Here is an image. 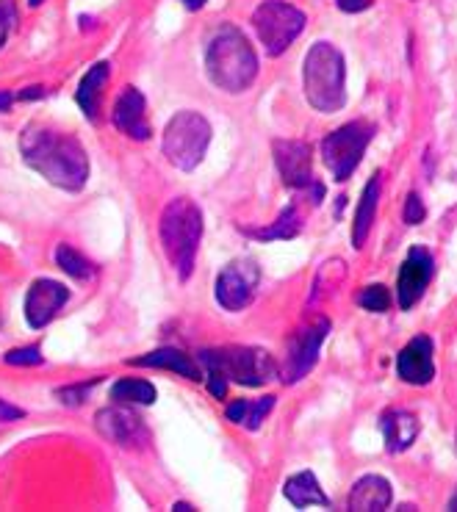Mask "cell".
Masks as SVG:
<instances>
[{
	"label": "cell",
	"mask_w": 457,
	"mask_h": 512,
	"mask_svg": "<svg viewBox=\"0 0 457 512\" xmlns=\"http://www.w3.org/2000/svg\"><path fill=\"white\" fill-rule=\"evenodd\" d=\"M20 153L28 167L50 186L81 191L89 180V155L75 136L48 125H28L20 136Z\"/></svg>",
	"instance_id": "obj_1"
},
{
	"label": "cell",
	"mask_w": 457,
	"mask_h": 512,
	"mask_svg": "<svg viewBox=\"0 0 457 512\" xmlns=\"http://www.w3.org/2000/svg\"><path fill=\"white\" fill-rule=\"evenodd\" d=\"M205 70L222 92H244L258 78V56L236 25H219L205 48Z\"/></svg>",
	"instance_id": "obj_2"
},
{
	"label": "cell",
	"mask_w": 457,
	"mask_h": 512,
	"mask_svg": "<svg viewBox=\"0 0 457 512\" xmlns=\"http://www.w3.org/2000/svg\"><path fill=\"white\" fill-rule=\"evenodd\" d=\"M158 236L161 247L172 269L178 272L181 280H189L203 239V214L194 200L189 197H175L164 205L161 219H158Z\"/></svg>",
	"instance_id": "obj_3"
},
{
	"label": "cell",
	"mask_w": 457,
	"mask_h": 512,
	"mask_svg": "<svg viewBox=\"0 0 457 512\" xmlns=\"http://www.w3.org/2000/svg\"><path fill=\"white\" fill-rule=\"evenodd\" d=\"M305 97L316 111L336 114L347 103V64L330 42H316L302 64Z\"/></svg>",
	"instance_id": "obj_4"
},
{
	"label": "cell",
	"mask_w": 457,
	"mask_h": 512,
	"mask_svg": "<svg viewBox=\"0 0 457 512\" xmlns=\"http://www.w3.org/2000/svg\"><path fill=\"white\" fill-rule=\"evenodd\" d=\"M200 363H205V369L219 371L228 382H239L247 388H261L280 374L275 358L266 349H255V346L203 349Z\"/></svg>",
	"instance_id": "obj_5"
},
{
	"label": "cell",
	"mask_w": 457,
	"mask_h": 512,
	"mask_svg": "<svg viewBox=\"0 0 457 512\" xmlns=\"http://www.w3.org/2000/svg\"><path fill=\"white\" fill-rule=\"evenodd\" d=\"M208 144H211V125L197 111H178L164 128V155L181 172H192L203 164Z\"/></svg>",
	"instance_id": "obj_6"
},
{
	"label": "cell",
	"mask_w": 457,
	"mask_h": 512,
	"mask_svg": "<svg viewBox=\"0 0 457 512\" xmlns=\"http://www.w3.org/2000/svg\"><path fill=\"white\" fill-rule=\"evenodd\" d=\"M308 17L286 0H264L253 12V28L269 56H280L305 31Z\"/></svg>",
	"instance_id": "obj_7"
},
{
	"label": "cell",
	"mask_w": 457,
	"mask_h": 512,
	"mask_svg": "<svg viewBox=\"0 0 457 512\" xmlns=\"http://www.w3.org/2000/svg\"><path fill=\"white\" fill-rule=\"evenodd\" d=\"M372 136L374 125L355 120L341 125L333 133H327L325 139H322V161H325V169L338 183L352 178V172L361 164L363 150L369 147Z\"/></svg>",
	"instance_id": "obj_8"
},
{
	"label": "cell",
	"mask_w": 457,
	"mask_h": 512,
	"mask_svg": "<svg viewBox=\"0 0 457 512\" xmlns=\"http://www.w3.org/2000/svg\"><path fill=\"white\" fill-rule=\"evenodd\" d=\"M272 153H275V167L280 172L283 183L289 189L311 191L313 205L322 203L325 197V186L319 180H313L311 169V147L305 142H275L272 144Z\"/></svg>",
	"instance_id": "obj_9"
},
{
	"label": "cell",
	"mask_w": 457,
	"mask_h": 512,
	"mask_svg": "<svg viewBox=\"0 0 457 512\" xmlns=\"http://www.w3.org/2000/svg\"><path fill=\"white\" fill-rule=\"evenodd\" d=\"M330 335V322L327 319H316V322L305 324L297 333L289 338V349H286V360L280 366V377L289 382H300L308 371L316 366L319 360V349Z\"/></svg>",
	"instance_id": "obj_10"
},
{
	"label": "cell",
	"mask_w": 457,
	"mask_h": 512,
	"mask_svg": "<svg viewBox=\"0 0 457 512\" xmlns=\"http://www.w3.org/2000/svg\"><path fill=\"white\" fill-rule=\"evenodd\" d=\"M258 283H261L258 263L247 261V258L228 263L217 277V302L225 310H233V313L244 310L253 302Z\"/></svg>",
	"instance_id": "obj_11"
},
{
	"label": "cell",
	"mask_w": 457,
	"mask_h": 512,
	"mask_svg": "<svg viewBox=\"0 0 457 512\" xmlns=\"http://www.w3.org/2000/svg\"><path fill=\"white\" fill-rule=\"evenodd\" d=\"M67 299H70V288L59 280H48V277L34 280L25 294V322L34 330L48 327L59 316V310L67 305Z\"/></svg>",
	"instance_id": "obj_12"
},
{
	"label": "cell",
	"mask_w": 457,
	"mask_h": 512,
	"mask_svg": "<svg viewBox=\"0 0 457 512\" xmlns=\"http://www.w3.org/2000/svg\"><path fill=\"white\" fill-rule=\"evenodd\" d=\"M433 258H430V252L416 250L408 252V258L402 263V269H399V280H397V294H399V308L410 310L421 297H424V291L430 286V280H433Z\"/></svg>",
	"instance_id": "obj_13"
},
{
	"label": "cell",
	"mask_w": 457,
	"mask_h": 512,
	"mask_svg": "<svg viewBox=\"0 0 457 512\" xmlns=\"http://www.w3.org/2000/svg\"><path fill=\"white\" fill-rule=\"evenodd\" d=\"M147 100L145 95L136 89V86H125L114 103V114L111 122L114 128L125 136H131L133 142H147L153 133H150V122H147Z\"/></svg>",
	"instance_id": "obj_14"
},
{
	"label": "cell",
	"mask_w": 457,
	"mask_h": 512,
	"mask_svg": "<svg viewBox=\"0 0 457 512\" xmlns=\"http://www.w3.org/2000/svg\"><path fill=\"white\" fill-rule=\"evenodd\" d=\"M95 427L103 438H109L117 446H128V449H136L147 441V429L142 427V418L131 410H122V407L100 410L95 416Z\"/></svg>",
	"instance_id": "obj_15"
},
{
	"label": "cell",
	"mask_w": 457,
	"mask_h": 512,
	"mask_svg": "<svg viewBox=\"0 0 457 512\" xmlns=\"http://www.w3.org/2000/svg\"><path fill=\"white\" fill-rule=\"evenodd\" d=\"M397 374L410 385H427L435 377L433 341L427 335L413 338L397 358Z\"/></svg>",
	"instance_id": "obj_16"
},
{
	"label": "cell",
	"mask_w": 457,
	"mask_h": 512,
	"mask_svg": "<svg viewBox=\"0 0 457 512\" xmlns=\"http://www.w3.org/2000/svg\"><path fill=\"white\" fill-rule=\"evenodd\" d=\"M391 482L377 474H369V477H361L355 482V488L349 493V510L352 512H380L391 507Z\"/></svg>",
	"instance_id": "obj_17"
},
{
	"label": "cell",
	"mask_w": 457,
	"mask_h": 512,
	"mask_svg": "<svg viewBox=\"0 0 457 512\" xmlns=\"http://www.w3.org/2000/svg\"><path fill=\"white\" fill-rule=\"evenodd\" d=\"M131 366H147V369H167L181 374L183 380L200 382L203 380V371L197 366V360L192 355H186L175 346H164V349H156V352H147L142 358H133Z\"/></svg>",
	"instance_id": "obj_18"
},
{
	"label": "cell",
	"mask_w": 457,
	"mask_h": 512,
	"mask_svg": "<svg viewBox=\"0 0 457 512\" xmlns=\"http://www.w3.org/2000/svg\"><path fill=\"white\" fill-rule=\"evenodd\" d=\"M380 429H383L385 449L391 454L405 452L419 438V418L408 413V410H388L380 418Z\"/></svg>",
	"instance_id": "obj_19"
},
{
	"label": "cell",
	"mask_w": 457,
	"mask_h": 512,
	"mask_svg": "<svg viewBox=\"0 0 457 512\" xmlns=\"http://www.w3.org/2000/svg\"><path fill=\"white\" fill-rule=\"evenodd\" d=\"M380 186H383V175L374 172L372 180L363 189L361 205L355 211V225H352V247L355 250H363V244L369 239V230H372L374 216H377V203H380Z\"/></svg>",
	"instance_id": "obj_20"
},
{
	"label": "cell",
	"mask_w": 457,
	"mask_h": 512,
	"mask_svg": "<svg viewBox=\"0 0 457 512\" xmlns=\"http://www.w3.org/2000/svg\"><path fill=\"white\" fill-rule=\"evenodd\" d=\"M283 496L300 510H305V507H330V499H327L325 490L319 488V479H316L313 471H300V474L286 479Z\"/></svg>",
	"instance_id": "obj_21"
},
{
	"label": "cell",
	"mask_w": 457,
	"mask_h": 512,
	"mask_svg": "<svg viewBox=\"0 0 457 512\" xmlns=\"http://www.w3.org/2000/svg\"><path fill=\"white\" fill-rule=\"evenodd\" d=\"M109 84V64L106 61H97L89 67L81 84H78V92H75V100L78 106L86 114V120H97V111H100V95H103V86Z\"/></svg>",
	"instance_id": "obj_22"
},
{
	"label": "cell",
	"mask_w": 457,
	"mask_h": 512,
	"mask_svg": "<svg viewBox=\"0 0 457 512\" xmlns=\"http://www.w3.org/2000/svg\"><path fill=\"white\" fill-rule=\"evenodd\" d=\"M272 407H275V396H261V399H236V402H230L228 410H225V416L233 424H241L244 429H255L261 427L266 421V416L272 413Z\"/></svg>",
	"instance_id": "obj_23"
},
{
	"label": "cell",
	"mask_w": 457,
	"mask_h": 512,
	"mask_svg": "<svg viewBox=\"0 0 457 512\" xmlns=\"http://www.w3.org/2000/svg\"><path fill=\"white\" fill-rule=\"evenodd\" d=\"M300 214H297V208L294 205H286L280 216L275 219V225L261 227V230H244L247 236H253L258 241H277V239H294L297 233H300Z\"/></svg>",
	"instance_id": "obj_24"
},
{
	"label": "cell",
	"mask_w": 457,
	"mask_h": 512,
	"mask_svg": "<svg viewBox=\"0 0 457 512\" xmlns=\"http://www.w3.org/2000/svg\"><path fill=\"white\" fill-rule=\"evenodd\" d=\"M111 399L122 405H156V388L147 380H120L111 385Z\"/></svg>",
	"instance_id": "obj_25"
},
{
	"label": "cell",
	"mask_w": 457,
	"mask_h": 512,
	"mask_svg": "<svg viewBox=\"0 0 457 512\" xmlns=\"http://www.w3.org/2000/svg\"><path fill=\"white\" fill-rule=\"evenodd\" d=\"M56 263L61 266V272H67L70 277H78V280H89L92 274H95V266L92 261H86L84 255L78 250H73L70 244H59L56 247Z\"/></svg>",
	"instance_id": "obj_26"
},
{
	"label": "cell",
	"mask_w": 457,
	"mask_h": 512,
	"mask_svg": "<svg viewBox=\"0 0 457 512\" xmlns=\"http://www.w3.org/2000/svg\"><path fill=\"white\" fill-rule=\"evenodd\" d=\"M358 305L363 310H372V313H385L388 305H391V294H388V288L380 286V283H374V286H366L358 294Z\"/></svg>",
	"instance_id": "obj_27"
},
{
	"label": "cell",
	"mask_w": 457,
	"mask_h": 512,
	"mask_svg": "<svg viewBox=\"0 0 457 512\" xmlns=\"http://www.w3.org/2000/svg\"><path fill=\"white\" fill-rule=\"evenodd\" d=\"M97 382L100 380H89L84 382V385H67V388H59V391H56V399H61L64 405H84Z\"/></svg>",
	"instance_id": "obj_28"
},
{
	"label": "cell",
	"mask_w": 457,
	"mask_h": 512,
	"mask_svg": "<svg viewBox=\"0 0 457 512\" xmlns=\"http://www.w3.org/2000/svg\"><path fill=\"white\" fill-rule=\"evenodd\" d=\"M3 360H6L9 366H39L45 358H42V352H39L37 346H23V349L6 352Z\"/></svg>",
	"instance_id": "obj_29"
},
{
	"label": "cell",
	"mask_w": 457,
	"mask_h": 512,
	"mask_svg": "<svg viewBox=\"0 0 457 512\" xmlns=\"http://www.w3.org/2000/svg\"><path fill=\"white\" fill-rule=\"evenodd\" d=\"M14 25H17V6H14V0H0V48L12 36Z\"/></svg>",
	"instance_id": "obj_30"
},
{
	"label": "cell",
	"mask_w": 457,
	"mask_h": 512,
	"mask_svg": "<svg viewBox=\"0 0 457 512\" xmlns=\"http://www.w3.org/2000/svg\"><path fill=\"white\" fill-rule=\"evenodd\" d=\"M405 222L408 225H421L424 222V216H427V208L421 203L419 194H408V203H405Z\"/></svg>",
	"instance_id": "obj_31"
},
{
	"label": "cell",
	"mask_w": 457,
	"mask_h": 512,
	"mask_svg": "<svg viewBox=\"0 0 457 512\" xmlns=\"http://www.w3.org/2000/svg\"><path fill=\"white\" fill-rule=\"evenodd\" d=\"M374 0H338V9L347 14H358L363 9H369Z\"/></svg>",
	"instance_id": "obj_32"
},
{
	"label": "cell",
	"mask_w": 457,
	"mask_h": 512,
	"mask_svg": "<svg viewBox=\"0 0 457 512\" xmlns=\"http://www.w3.org/2000/svg\"><path fill=\"white\" fill-rule=\"evenodd\" d=\"M23 416H25V410L9 405L6 399H0V421H14V418H23Z\"/></svg>",
	"instance_id": "obj_33"
},
{
	"label": "cell",
	"mask_w": 457,
	"mask_h": 512,
	"mask_svg": "<svg viewBox=\"0 0 457 512\" xmlns=\"http://www.w3.org/2000/svg\"><path fill=\"white\" fill-rule=\"evenodd\" d=\"M42 95H45V89H42V86H28L25 92L17 95V100H34V97H42Z\"/></svg>",
	"instance_id": "obj_34"
},
{
	"label": "cell",
	"mask_w": 457,
	"mask_h": 512,
	"mask_svg": "<svg viewBox=\"0 0 457 512\" xmlns=\"http://www.w3.org/2000/svg\"><path fill=\"white\" fill-rule=\"evenodd\" d=\"M12 100H14L12 92H0V114H3V111H9V106H12Z\"/></svg>",
	"instance_id": "obj_35"
},
{
	"label": "cell",
	"mask_w": 457,
	"mask_h": 512,
	"mask_svg": "<svg viewBox=\"0 0 457 512\" xmlns=\"http://www.w3.org/2000/svg\"><path fill=\"white\" fill-rule=\"evenodd\" d=\"M181 3H183V6H186V9H192V12H197V9H203L208 0H181Z\"/></svg>",
	"instance_id": "obj_36"
},
{
	"label": "cell",
	"mask_w": 457,
	"mask_h": 512,
	"mask_svg": "<svg viewBox=\"0 0 457 512\" xmlns=\"http://www.w3.org/2000/svg\"><path fill=\"white\" fill-rule=\"evenodd\" d=\"M189 510H194L192 504H186V501H178V504H175V512H189Z\"/></svg>",
	"instance_id": "obj_37"
},
{
	"label": "cell",
	"mask_w": 457,
	"mask_h": 512,
	"mask_svg": "<svg viewBox=\"0 0 457 512\" xmlns=\"http://www.w3.org/2000/svg\"><path fill=\"white\" fill-rule=\"evenodd\" d=\"M449 510H457V490L452 493V499H449Z\"/></svg>",
	"instance_id": "obj_38"
},
{
	"label": "cell",
	"mask_w": 457,
	"mask_h": 512,
	"mask_svg": "<svg viewBox=\"0 0 457 512\" xmlns=\"http://www.w3.org/2000/svg\"><path fill=\"white\" fill-rule=\"evenodd\" d=\"M42 3H45V0H28V6H34V9H37V6H42Z\"/></svg>",
	"instance_id": "obj_39"
},
{
	"label": "cell",
	"mask_w": 457,
	"mask_h": 512,
	"mask_svg": "<svg viewBox=\"0 0 457 512\" xmlns=\"http://www.w3.org/2000/svg\"><path fill=\"white\" fill-rule=\"evenodd\" d=\"M0 324H3V319H0Z\"/></svg>",
	"instance_id": "obj_40"
}]
</instances>
